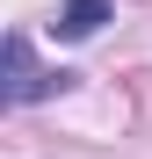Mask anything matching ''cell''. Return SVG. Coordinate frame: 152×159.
Returning a JSON list of instances; mask_svg holds the SVG:
<instances>
[{
    "label": "cell",
    "mask_w": 152,
    "mask_h": 159,
    "mask_svg": "<svg viewBox=\"0 0 152 159\" xmlns=\"http://www.w3.org/2000/svg\"><path fill=\"white\" fill-rule=\"evenodd\" d=\"M58 87H72V72H36L29 65V36H7V87H0V94H7L15 101V109H29V101H44V94H58Z\"/></svg>",
    "instance_id": "cell-1"
},
{
    "label": "cell",
    "mask_w": 152,
    "mask_h": 159,
    "mask_svg": "<svg viewBox=\"0 0 152 159\" xmlns=\"http://www.w3.org/2000/svg\"><path fill=\"white\" fill-rule=\"evenodd\" d=\"M101 22H109V0H65L58 22H51V36H65V43H87Z\"/></svg>",
    "instance_id": "cell-2"
}]
</instances>
